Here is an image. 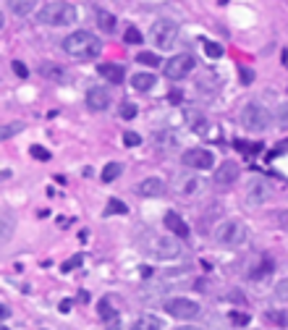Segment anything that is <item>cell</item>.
Segmentation results:
<instances>
[{"mask_svg": "<svg viewBox=\"0 0 288 330\" xmlns=\"http://www.w3.org/2000/svg\"><path fill=\"white\" fill-rule=\"evenodd\" d=\"M63 50L71 55V58H79V61H92L97 58V55L102 53V42L95 37L92 32H71L68 37L63 40Z\"/></svg>", "mask_w": 288, "mask_h": 330, "instance_id": "cell-1", "label": "cell"}, {"mask_svg": "<svg viewBox=\"0 0 288 330\" xmlns=\"http://www.w3.org/2000/svg\"><path fill=\"white\" fill-rule=\"evenodd\" d=\"M76 16H79V11L71 3H50L37 14V21L45 27H68L76 21Z\"/></svg>", "mask_w": 288, "mask_h": 330, "instance_id": "cell-2", "label": "cell"}, {"mask_svg": "<svg viewBox=\"0 0 288 330\" xmlns=\"http://www.w3.org/2000/svg\"><path fill=\"white\" fill-rule=\"evenodd\" d=\"M238 118H241V126H244L246 131H267L270 129V123H272V116H270V110L259 105V102H246L244 108H241L238 113Z\"/></svg>", "mask_w": 288, "mask_h": 330, "instance_id": "cell-3", "label": "cell"}, {"mask_svg": "<svg viewBox=\"0 0 288 330\" xmlns=\"http://www.w3.org/2000/svg\"><path fill=\"white\" fill-rule=\"evenodd\" d=\"M246 238H249L246 223H241L236 218L233 220H223L215 228V241L220 246H241V244H246Z\"/></svg>", "mask_w": 288, "mask_h": 330, "instance_id": "cell-4", "label": "cell"}, {"mask_svg": "<svg viewBox=\"0 0 288 330\" xmlns=\"http://www.w3.org/2000/svg\"><path fill=\"white\" fill-rule=\"evenodd\" d=\"M149 37H152V42H155L157 50H173V48H176V42H178V27H176V21H170V19L155 21L152 29H149Z\"/></svg>", "mask_w": 288, "mask_h": 330, "instance_id": "cell-5", "label": "cell"}, {"mask_svg": "<svg viewBox=\"0 0 288 330\" xmlns=\"http://www.w3.org/2000/svg\"><path fill=\"white\" fill-rule=\"evenodd\" d=\"M163 306H165V312L170 317H176V320H197L199 312H202V306L194 299H186V296H173Z\"/></svg>", "mask_w": 288, "mask_h": 330, "instance_id": "cell-6", "label": "cell"}, {"mask_svg": "<svg viewBox=\"0 0 288 330\" xmlns=\"http://www.w3.org/2000/svg\"><path fill=\"white\" fill-rule=\"evenodd\" d=\"M181 163L189 170H210L215 165V155L210 150H202V147H191L181 155Z\"/></svg>", "mask_w": 288, "mask_h": 330, "instance_id": "cell-7", "label": "cell"}, {"mask_svg": "<svg viewBox=\"0 0 288 330\" xmlns=\"http://www.w3.org/2000/svg\"><path fill=\"white\" fill-rule=\"evenodd\" d=\"M194 71V58L191 55H176V58H170L165 63V76L173 79V82H178V79H186L189 74Z\"/></svg>", "mask_w": 288, "mask_h": 330, "instance_id": "cell-8", "label": "cell"}, {"mask_svg": "<svg viewBox=\"0 0 288 330\" xmlns=\"http://www.w3.org/2000/svg\"><path fill=\"white\" fill-rule=\"evenodd\" d=\"M157 259H176L181 254V244L173 236H157L152 241V249H149Z\"/></svg>", "mask_w": 288, "mask_h": 330, "instance_id": "cell-9", "label": "cell"}, {"mask_svg": "<svg viewBox=\"0 0 288 330\" xmlns=\"http://www.w3.org/2000/svg\"><path fill=\"white\" fill-rule=\"evenodd\" d=\"M238 163H233V160H225L223 165H217V170H215V184L217 186H233L236 181H238Z\"/></svg>", "mask_w": 288, "mask_h": 330, "instance_id": "cell-10", "label": "cell"}, {"mask_svg": "<svg viewBox=\"0 0 288 330\" xmlns=\"http://www.w3.org/2000/svg\"><path fill=\"white\" fill-rule=\"evenodd\" d=\"M87 105L89 110H108L110 108V89L108 87H92L87 92Z\"/></svg>", "mask_w": 288, "mask_h": 330, "instance_id": "cell-11", "label": "cell"}, {"mask_svg": "<svg viewBox=\"0 0 288 330\" xmlns=\"http://www.w3.org/2000/svg\"><path fill=\"white\" fill-rule=\"evenodd\" d=\"M136 191H139L142 197H163L165 194V181L157 178V176H149L136 186Z\"/></svg>", "mask_w": 288, "mask_h": 330, "instance_id": "cell-12", "label": "cell"}, {"mask_svg": "<svg viewBox=\"0 0 288 330\" xmlns=\"http://www.w3.org/2000/svg\"><path fill=\"white\" fill-rule=\"evenodd\" d=\"M189 121H191V131L199 134V136H215V134H220V131H215L212 121H207L202 113H189Z\"/></svg>", "mask_w": 288, "mask_h": 330, "instance_id": "cell-13", "label": "cell"}, {"mask_svg": "<svg viewBox=\"0 0 288 330\" xmlns=\"http://www.w3.org/2000/svg\"><path fill=\"white\" fill-rule=\"evenodd\" d=\"M97 74L105 79V82H113V84H121L123 76H126L123 66H118V63H100L97 66Z\"/></svg>", "mask_w": 288, "mask_h": 330, "instance_id": "cell-14", "label": "cell"}, {"mask_svg": "<svg viewBox=\"0 0 288 330\" xmlns=\"http://www.w3.org/2000/svg\"><path fill=\"white\" fill-rule=\"evenodd\" d=\"M163 317L160 314H139L131 322V330H163Z\"/></svg>", "mask_w": 288, "mask_h": 330, "instance_id": "cell-15", "label": "cell"}, {"mask_svg": "<svg viewBox=\"0 0 288 330\" xmlns=\"http://www.w3.org/2000/svg\"><path fill=\"white\" fill-rule=\"evenodd\" d=\"M165 228H168L170 233L181 236V238L189 236V225L183 223V218H181V215H176V212H165Z\"/></svg>", "mask_w": 288, "mask_h": 330, "instance_id": "cell-16", "label": "cell"}, {"mask_svg": "<svg viewBox=\"0 0 288 330\" xmlns=\"http://www.w3.org/2000/svg\"><path fill=\"white\" fill-rule=\"evenodd\" d=\"M6 3H8V11L16 16H29L37 8V0H6Z\"/></svg>", "mask_w": 288, "mask_h": 330, "instance_id": "cell-17", "label": "cell"}, {"mask_svg": "<svg viewBox=\"0 0 288 330\" xmlns=\"http://www.w3.org/2000/svg\"><path fill=\"white\" fill-rule=\"evenodd\" d=\"M131 87L136 92H149V89L155 87V76L152 74H134L131 76Z\"/></svg>", "mask_w": 288, "mask_h": 330, "instance_id": "cell-18", "label": "cell"}, {"mask_svg": "<svg viewBox=\"0 0 288 330\" xmlns=\"http://www.w3.org/2000/svg\"><path fill=\"white\" fill-rule=\"evenodd\" d=\"M97 314L102 317V320H118V312L110 306V296H105V299H100V304H97Z\"/></svg>", "mask_w": 288, "mask_h": 330, "instance_id": "cell-19", "label": "cell"}, {"mask_svg": "<svg viewBox=\"0 0 288 330\" xmlns=\"http://www.w3.org/2000/svg\"><path fill=\"white\" fill-rule=\"evenodd\" d=\"M176 184H178V191H183V194H191V191H197L202 184H199V178H191V176H183V178H176Z\"/></svg>", "mask_w": 288, "mask_h": 330, "instance_id": "cell-20", "label": "cell"}, {"mask_svg": "<svg viewBox=\"0 0 288 330\" xmlns=\"http://www.w3.org/2000/svg\"><path fill=\"white\" fill-rule=\"evenodd\" d=\"M264 320H267L270 325H275V327H285L288 325V314L278 312V309H267V312H264Z\"/></svg>", "mask_w": 288, "mask_h": 330, "instance_id": "cell-21", "label": "cell"}, {"mask_svg": "<svg viewBox=\"0 0 288 330\" xmlns=\"http://www.w3.org/2000/svg\"><path fill=\"white\" fill-rule=\"evenodd\" d=\"M97 27L102 32H113L115 29V16L108 14V11H97Z\"/></svg>", "mask_w": 288, "mask_h": 330, "instance_id": "cell-22", "label": "cell"}, {"mask_svg": "<svg viewBox=\"0 0 288 330\" xmlns=\"http://www.w3.org/2000/svg\"><path fill=\"white\" fill-rule=\"evenodd\" d=\"M202 48H204V55H207L210 61H217V58L223 55V45H217V42L204 40V42H202Z\"/></svg>", "mask_w": 288, "mask_h": 330, "instance_id": "cell-23", "label": "cell"}, {"mask_svg": "<svg viewBox=\"0 0 288 330\" xmlns=\"http://www.w3.org/2000/svg\"><path fill=\"white\" fill-rule=\"evenodd\" d=\"M118 176H121V163H108V165H105V170H102V181H105V184L115 181Z\"/></svg>", "mask_w": 288, "mask_h": 330, "instance_id": "cell-24", "label": "cell"}, {"mask_svg": "<svg viewBox=\"0 0 288 330\" xmlns=\"http://www.w3.org/2000/svg\"><path fill=\"white\" fill-rule=\"evenodd\" d=\"M11 233H14V215H8V210H3V244H8Z\"/></svg>", "mask_w": 288, "mask_h": 330, "instance_id": "cell-25", "label": "cell"}, {"mask_svg": "<svg viewBox=\"0 0 288 330\" xmlns=\"http://www.w3.org/2000/svg\"><path fill=\"white\" fill-rule=\"evenodd\" d=\"M29 155L34 157V160H42V163L50 160V152L45 150V147H40V144H32V147H29Z\"/></svg>", "mask_w": 288, "mask_h": 330, "instance_id": "cell-26", "label": "cell"}, {"mask_svg": "<svg viewBox=\"0 0 288 330\" xmlns=\"http://www.w3.org/2000/svg\"><path fill=\"white\" fill-rule=\"evenodd\" d=\"M40 71H42V76H55V79H58V82H61V84L66 82V74L61 71V68H55V66H48V63H45V66L40 68Z\"/></svg>", "mask_w": 288, "mask_h": 330, "instance_id": "cell-27", "label": "cell"}, {"mask_svg": "<svg viewBox=\"0 0 288 330\" xmlns=\"http://www.w3.org/2000/svg\"><path fill=\"white\" fill-rule=\"evenodd\" d=\"M136 61H139L142 66H149V68H157L160 66V58L155 53H139V58H136Z\"/></svg>", "mask_w": 288, "mask_h": 330, "instance_id": "cell-28", "label": "cell"}, {"mask_svg": "<svg viewBox=\"0 0 288 330\" xmlns=\"http://www.w3.org/2000/svg\"><path fill=\"white\" fill-rule=\"evenodd\" d=\"M272 293H275V299H278V301H288V278H283L278 286H275Z\"/></svg>", "mask_w": 288, "mask_h": 330, "instance_id": "cell-29", "label": "cell"}, {"mask_svg": "<svg viewBox=\"0 0 288 330\" xmlns=\"http://www.w3.org/2000/svg\"><path fill=\"white\" fill-rule=\"evenodd\" d=\"M123 40L129 42V45H139V42H144V40H142V32L136 29V27H129V29H126V37H123Z\"/></svg>", "mask_w": 288, "mask_h": 330, "instance_id": "cell-30", "label": "cell"}, {"mask_svg": "<svg viewBox=\"0 0 288 330\" xmlns=\"http://www.w3.org/2000/svg\"><path fill=\"white\" fill-rule=\"evenodd\" d=\"M108 212H118V215H126V212H129V207H126V204H123L121 199H110V202H108Z\"/></svg>", "mask_w": 288, "mask_h": 330, "instance_id": "cell-31", "label": "cell"}, {"mask_svg": "<svg viewBox=\"0 0 288 330\" xmlns=\"http://www.w3.org/2000/svg\"><path fill=\"white\" fill-rule=\"evenodd\" d=\"M123 142H126V147H139L142 144V136L136 131H126L123 134Z\"/></svg>", "mask_w": 288, "mask_h": 330, "instance_id": "cell-32", "label": "cell"}, {"mask_svg": "<svg viewBox=\"0 0 288 330\" xmlns=\"http://www.w3.org/2000/svg\"><path fill=\"white\" fill-rule=\"evenodd\" d=\"M134 116H136V105H134V102H123V105H121V118L131 121Z\"/></svg>", "mask_w": 288, "mask_h": 330, "instance_id": "cell-33", "label": "cell"}, {"mask_svg": "<svg viewBox=\"0 0 288 330\" xmlns=\"http://www.w3.org/2000/svg\"><path fill=\"white\" fill-rule=\"evenodd\" d=\"M82 262H84V257H82V254H76V257L68 259V262H63V270H66V272H71V270H76Z\"/></svg>", "mask_w": 288, "mask_h": 330, "instance_id": "cell-34", "label": "cell"}, {"mask_svg": "<svg viewBox=\"0 0 288 330\" xmlns=\"http://www.w3.org/2000/svg\"><path fill=\"white\" fill-rule=\"evenodd\" d=\"M238 74H241V79H244V84H251V82H254V71H251V68H244V66H241Z\"/></svg>", "mask_w": 288, "mask_h": 330, "instance_id": "cell-35", "label": "cell"}, {"mask_svg": "<svg viewBox=\"0 0 288 330\" xmlns=\"http://www.w3.org/2000/svg\"><path fill=\"white\" fill-rule=\"evenodd\" d=\"M14 71H16V76H21V79H27L29 76V71H27V66L21 63V61H14Z\"/></svg>", "mask_w": 288, "mask_h": 330, "instance_id": "cell-36", "label": "cell"}, {"mask_svg": "<svg viewBox=\"0 0 288 330\" xmlns=\"http://www.w3.org/2000/svg\"><path fill=\"white\" fill-rule=\"evenodd\" d=\"M16 131H21V123H14V126H6L0 136H3V139H8V136H14Z\"/></svg>", "mask_w": 288, "mask_h": 330, "instance_id": "cell-37", "label": "cell"}, {"mask_svg": "<svg viewBox=\"0 0 288 330\" xmlns=\"http://www.w3.org/2000/svg\"><path fill=\"white\" fill-rule=\"evenodd\" d=\"M278 118H280V123H288V102H280V108H278Z\"/></svg>", "mask_w": 288, "mask_h": 330, "instance_id": "cell-38", "label": "cell"}, {"mask_svg": "<svg viewBox=\"0 0 288 330\" xmlns=\"http://www.w3.org/2000/svg\"><path fill=\"white\" fill-rule=\"evenodd\" d=\"M230 320H233V322H238V325H246V322H249V317H246V314H238V312H233V314H230Z\"/></svg>", "mask_w": 288, "mask_h": 330, "instance_id": "cell-39", "label": "cell"}, {"mask_svg": "<svg viewBox=\"0 0 288 330\" xmlns=\"http://www.w3.org/2000/svg\"><path fill=\"white\" fill-rule=\"evenodd\" d=\"M278 223H280V228H285V231H288V210H283V212L278 215Z\"/></svg>", "mask_w": 288, "mask_h": 330, "instance_id": "cell-40", "label": "cell"}, {"mask_svg": "<svg viewBox=\"0 0 288 330\" xmlns=\"http://www.w3.org/2000/svg\"><path fill=\"white\" fill-rule=\"evenodd\" d=\"M68 309H71V301H68V299L61 301V312H68Z\"/></svg>", "mask_w": 288, "mask_h": 330, "instance_id": "cell-41", "label": "cell"}, {"mask_svg": "<svg viewBox=\"0 0 288 330\" xmlns=\"http://www.w3.org/2000/svg\"><path fill=\"white\" fill-rule=\"evenodd\" d=\"M0 314H3V320H6V317L11 314V309H8V306H6V304H3V306H0Z\"/></svg>", "mask_w": 288, "mask_h": 330, "instance_id": "cell-42", "label": "cell"}, {"mask_svg": "<svg viewBox=\"0 0 288 330\" xmlns=\"http://www.w3.org/2000/svg\"><path fill=\"white\" fill-rule=\"evenodd\" d=\"M108 330H121V325H118V320H113V325H110Z\"/></svg>", "mask_w": 288, "mask_h": 330, "instance_id": "cell-43", "label": "cell"}, {"mask_svg": "<svg viewBox=\"0 0 288 330\" xmlns=\"http://www.w3.org/2000/svg\"><path fill=\"white\" fill-rule=\"evenodd\" d=\"M176 330H199V327H189V325H183V327H176Z\"/></svg>", "mask_w": 288, "mask_h": 330, "instance_id": "cell-44", "label": "cell"}, {"mask_svg": "<svg viewBox=\"0 0 288 330\" xmlns=\"http://www.w3.org/2000/svg\"><path fill=\"white\" fill-rule=\"evenodd\" d=\"M283 63L288 66V50H283Z\"/></svg>", "mask_w": 288, "mask_h": 330, "instance_id": "cell-45", "label": "cell"}, {"mask_svg": "<svg viewBox=\"0 0 288 330\" xmlns=\"http://www.w3.org/2000/svg\"><path fill=\"white\" fill-rule=\"evenodd\" d=\"M217 3H220V6H225V3H228V0H217Z\"/></svg>", "mask_w": 288, "mask_h": 330, "instance_id": "cell-46", "label": "cell"}, {"mask_svg": "<svg viewBox=\"0 0 288 330\" xmlns=\"http://www.w3.org/2000/svg\"><path fill=\"white\" fill-rule=\"evenodd\" d=\"M3 330H8V327H3Z\"/></svg>", "mask_w": 288, "mask_h": 330, "instance_id": "cell-47", "label": "cell"}, {"mask_svg": "<svg viewBox=\"0 0 288 330\" xmlns=\"http://www.w3.org/2000/svg\"><path fill=\"white\" fill-rule=\"evenodd\" d=\"M278 330H280V327H278Z\"/></svg>", "mask_w": 288, "mask_h": 330, "instance_id": "cell-48", "label": "cell"}]
</instances>
